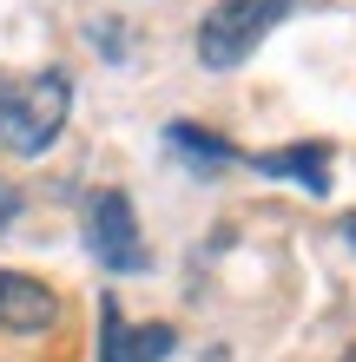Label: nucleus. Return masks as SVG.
Segmentation results:
<instances>
[{"instance_id": "1", "label": "nucleus", "mask_w": 356, "mask_h": 362, "mask_svg": "<svg viewBox=\"0 0 356 362\" xmlns=\"http://www.w3.org/2000/svg\"><path fill=\"white\" fill-rule=\"evenodd\" d=\"M67 112H73V79L67 73L0 79V145L13 158H40L67 132Z\"/></svg>"}, {"instance_id": "2", "label": "nucleus", "mask_w": 356, "mask_h": 362, "mask_svg": "<svg viewBox=\"0 0 356 362\" xmlns=\"http://www.w3.org/2000/svg\"><path fill=\"white\" fill-rule=\"evenodd\" d=\"M290 13H297V0H218V7L198 20V59L212 73H231L284 27Z\"/></svg>"}, {"instance_id": "3", "label": "nucleus", "mask_w": 356, "mask_h": 362, "mask_svg": "<svg viewBox=\"0 0 356 362\" xmlns=\"http://www.w3.org/2000/svg\"><path fill=\"white\" fill-rule=\"evenodd\" d=\"M86 244H93L99 270H119V276H132V270L152 264V250H145V238H139V218H132V198H125V191H99V198L86 204Z\"/></svg>"}, {"instance_id": "4", "label": "nucleus", "mask_w": 356, "mask_h": 362, "mask_svg": "<svg viewBox=\"0 0 356 362\" xmlns=\"http://www.w3.org/2000/svg\"><path fill=\"white\" fill-rule=\"evenodd\" d=\"M178 349L172 323H125L119 296L99 303V362H165Z\"/></svg>"}, {"instance_id": "5", "label": "nucleus", "mask_w": 356, "mask_h": 362, "mask_svg": "<svg viewBox=\"0 0 356 362\" xmlns=\"http://www.w3.org/2000/svg\"><path fill=\"white\" fill-rule=\"evenodd\" d=\"M53 323H59V296L40 284V276L0 264V329H13V336H47Z\"/></svg>"}, {"instance_id": "6", "label": "nucleus", "mask_w": 356, "mask_h": 362, "mask_svg": "<svg viewBox=\"0 0 356 362\" xmlns=\"http://www.w3.org/2000/svg\"><path fill=\"white\" fill-rule=\"evenodd\" d=\"M251 165H258V172H277L290 185H304L310 198L330 191V145H284V152H258Z\"/></svg>"}, {"instance_id": "7", "label": "nucleus", "mask_w": 356, "mask_h": 362, "mask_svg": "<svg viewBox=\"0 0 356 362\" xmlns=\"http://www.w3.org/2000/svg\"><path fill=\"white\" fill-rule=\"evenodd\" d=\"M165 139H172L178 152H192L198 165H238V158H244V152H238L231 139H218V132H198V125H172Z\"/></svg>"}, {"instance_id": "8", "label": "nucleus", "mask_w": 356, "mask_h": 362, "mask_svg": "<svg viewBox=\"0 0 356 362\" xmlns=\"http://www.w3.org/2000/svg\"><path fill=\"white\" fill-rule=\"evenodd\" d=\"M13 218H20V191H13L7 178H0V230H7Z\"/></svg>"}, {"instance_id": "9", "label": "nucleus", "mask_w": 356, "mask_h": 362, "mask_svg": "<svg viewBox=\"0 0 356 362\" xmlns=\"http://www.w3.org/2000/svg\"><path fill=\"white\" fill-rule=\"evenodd\" d=\"M343 238H350V250H356V218H343Z\"/></svg>"}, {"instance_id": "10", "label": "nucleus", "mask_w": 356, "mask_h": 362, "mask_svg": "<svg viewBox=\"0 0 356 362\" xmlns=\"http://www.w3.org/2000/svg\"><path fill=\"white\" fill-rule=\"evenodd\" d=\"M212 362H231V356H224V349H212Z\"/></svg>"}, {"instance_id": "11", "label": "nucleus", "mask_w": 356, "mask_h": 362, "mask_svg": "<svg viewBox=\"0 0 356 362\" xmlns=\"http://www.w3.org/2000/svg\"><path fill=\"white\" fill-rule=\"evenodd\" d=\"M343 362H356V343H350V356H343Z\"/></svg>"}]
</instances>
